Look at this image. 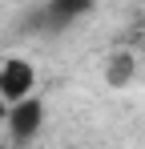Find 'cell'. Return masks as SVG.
<instances>
[{
	"label": "cell",
	"instance_id": "cell-1",
	"mask_svg": "<svg viewBox=\"0 0 145 149\" xmlns=\"http://www.w3.org/2000/svg\"><path fill=\"white\" fill-rule=\"evenodd\" d=\"M36 97V69L24 56H4L0 61V105H20V101Z\"/></svg>",
	"mask_w": 145,
	"mask_h": 149
},
{
	"label": "cell",
	"instance_id": "cell-2",
	"mask_svg": "<svg viewBox=\"0 0 145 149\" xmlns=\"http://www.w3.org/2000/svg\"><path fill=\"white\" fill-rule=\"evenodd\" d=\"M45 97H28L20 105H8L4 109V121L8 125V137H12V145H28V141H36V133L45 129Z\"/></svg>",
	"mask_w": 145,
	"mask_h": 149
}]
</instances>
